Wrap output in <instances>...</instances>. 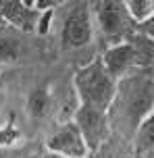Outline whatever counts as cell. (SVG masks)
I'll return each mask as SVG.
<instances>
[{"instance_id": "1", "label": "cell", "mask_w": 154, "mask_h": 158, "mask_svg": "<svg viewBox=\"0 0 154 158\" xmlns=\"http://www.w3.org/2000/svg\"><path fill=\"white\" fill-rule=\"evenodd\" d=\"M154 112V79L150 71H129L117 79L114 98L108 108L110 131L119 133L121 142H131L139 123Z\"/></svg>"}, {"instance_id": "2", "label": "cell", "mask_w": 154, "mask_h": 158, "mask_svg": "<svg viewBox=\"0 0 154 158\" xmlns=\"http://www.w3.org/2000/svg\"><path fill=\"white\" fill-rule=\"evenodd\" d=\"M73 85L75 94L79 100V106H89V108H98V110L108 112L110 102L114 98V81L100 58H94L92 63L79 67L73 75Z\"/></svg>"}, {"instance_id": "3", "label": "cell", "mask_w": 154, "mask_h": 158, "mask_svg": "<svg viewBox=\"0 0 154 158\" xmlns=\"http://www.w3.org/2000/svg\"><path fill=\"white\" fill-rule=\"evenodd\" d=\"M94 8H96L98 27H100L102 35L113 40L114 44L125 42L135 33L138 25L131 21L125 2H121V0H100L94 4Z\"/></svg>"}, {"instance_id": "4", "label": "cell", "mask_w": 154, "mask_h": 158, "mask_svg": "<svg viewBox=\"0 0 154 158\" xmlns=\"http://www.w3.org/2000/svg\"><path fill=\"white\" fill-rule=\"evenodd\" d=\"M71 121H73L75 127L79 129V133H81V137H83V142H85V148H88L89 154H94L96 150H100V148L113 137L110 121H108V114H106L104 110L89 108V106H79V108L75 110Z\"/></svg>"}, {"instance_id": "5", "label": "cell", "mask_w": 154, "mask_h": 158, "mask_svg": "<svg viewBox=\"0 0 154 158\" xmlns=\"http://www.w3.org/2000/svg\"><path fill=\"white\" fill-rule=\"evenodd\" d=\"M94 40L92 10L88 2H81L67 15L63 25V46L65 48H83Z\"/></svg>"}, {"instance_id": "6", "label": "cell", "mask_w": 154, "mask_h": 158, "mask_svg": "<svg viewBox=\"0 0 154 158\" xmlns=\"http://www.w3.org/2000/svg\"><path fill=\"white\" fill-rule=\"evenodd\" d=\"M46 146H48V152L65 156V158H88L89 154L79 129L75 127L73 121H67L65 125L48 139Z\"/></svg>"}, {"instance_id": "7", "label": "cell", "mask_w": 154, "mask_h": 158, "mask_svg": "<svg viewBox=\"0 0 154 158\" xmlns=\"http://www.w3.org/2000/svg\"><path fill=\"white\" fill-rule=\"evenodd\" d=\"M0 15L10 29L19 31H35L40 21V10L25 0H0Z\"/></svg>"}, {"instance_id": "8", "label": "cell", "mask_w": 154, "mask_h": 158, "mask_svg": "<svg viewBox=\"0 0 154 158\" xmlns=\"http://www.w3.org/2000/svg\"><path fill=\"white\" fill-rule=\"evenodd\" d=\"M100 60H102L104 69L108 71V75L114 81L119 77H123V75H127L129 71H135L133 50H131V44L127 40L119 42V44H113L110 48H106L104 54L100 56Z\"/></svg>"}, {"instance_id": "9", "label": "cell", "mask_w": 154, "mask_h": 158, "mask_svg": "<svg viewBox=\"0 0 154 158\" xmlns=\"http://www.w3.org/2000/svg\"><path fill=\"white\" fill-rule=\"evenodd\" d=\"M131 50H133V60H135V69L142 71H150L154 67V38L148 33H133L129 40Z\"/></svg>"}, {"instance_id": "10", "label": "cell", "mask_w": 154, "mask_h": 158, "mask_svg": "<svg viewBox=\"0 0 154 158\" xmlns=\"http://www.w3.org/2000/svg\"><path fill=\"white\" fill-rule=\"evenodd\" d=\"M133 158H150L154 156V112H150L133 135Z\"/></svg>"}, {"instance_id": "11", "label": "cell", "mask_w": 154, "mask_h": 158, "mask_svg": "<svg viewBox=\"0 0 154 158\" xmlns=\"http://www.w3.org/2000/svg\"><path fill=\"white\" fill-rule=\"evenodd\" d=\"M125 6L135 25L150 23L154 19V0H127Z\"/></svg>"}, {"instance_id": "12", "label": "cell", "mask_w": 154, "mask_h": 158, "mask_svg": "<svg viewBox=\"0 0 154 158\" xmlns=\"http://www.w3.org/2000/svg\"><path fill=\"white\" fill-rule=\"evenodd\" d=\"M21 56V40L15 33L2 31L0 33V64L2 63H15Z\"/></svg>"}, {"instance_id": "13", "label": "cell", "mask_w": 154, "mask_h": 158, "mask_svg": "<svg viewBox=\"0 0 154 158\" xmlns=\"http://www.w3.org/2000/svg\"><path fill=\"white\" fill-rule=\"evenodd\" d=\"M48 104H50L48 92H46L44 87H38V89L29 96V100H27V110H29V114H33V117H42V114L46 112V108H48Z\"/></svg>"}, {"instance_id": "14", "label": "cell", "mask_w": 154, "mask_h": 158, "mask_svg": "<svg viewBox=\"0 0 154 158\" xmlns=\"http://www.w3.org/2000/svg\"><path fill=\"white\" fill-rule=\"evenodd\" d=\"M19 137H21V131L17 129V125L13 123V121H8L6 125L0 127V148L17 143V142H19Z\"/></svg>"}, {"instance_id": "15", "label": "cell", "mask_w": 154, "mask_h": 158, "mask_svg": "<svg viewBox=\"0 0 154 158\" xmlns=\"http://www.w3.org/2000/svg\"><path fill=\"white\" fill-rule=\"evenodd\" d=\"M88 158H133V154H131V156H125L121 150H114L113 152V148H108V142H106L100 150H96L94 154H89Z\"/></svg>"}, {"instance_id": "16", "label": "cell", "mask_w": 154, "mask_h": 158, "mask_svg": "<svg viewBox=\"0 0 154 158\" xmlns=\"http://www.w3.org/2000/svg\"><path fill=\"white\" fill-rule=\"evenodd\" d=\"M8 29H10V27L6 25V21H4V19H2V15H0V33H2V31H8Z\"/></svg>"}, {"instance_id": "17", "label": "cell", "mask_w": 154, "mask_h": 158, "mask_svg": "<svg viewBox=\"0 0 154 158\" xmlns=\"http://www.w3.org/2000/svg\"><path fill=\"white\" fill-rule=\"evenodd\" d=\"M38 158H65V156H58V154H52V152H46V154H42Z\"/></svg>"}, {"instance_id": "18", "label": "cell", "mask_w": 154, "mask_h": 158, "mask_svg": "<svg viewBox=\"0 0 154 158\" xmlns=\"http://www.w3.org/2000/svg\"><path fill=\"white\" fill-rule=\"evenodd\" d=\"M150 75H152V79H154V67H152V69H150Z\"/></svg>"}, {"instance_id": "19", "label": "cell", "mask_w": 154, "mask_h": 158, "mask_svg": "<svg viewBox=\"0 0 154 158\" xmlns=\"http://www.w3.org/2000/svg\"><path fill=\"white\" fill-rule=\"evenodd\" d=\"M150 158H154V156H150Z\"/></svg>"}]
</instances>
